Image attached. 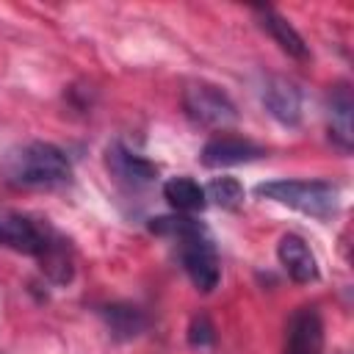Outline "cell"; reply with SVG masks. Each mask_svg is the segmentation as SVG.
<instances>
[{
  "label": "cell",
  "mask_w": 354,
  "mask_h": 354,
  "mask_svg": "<svg viewBox=\"0 0 354 354\" xmlns=\"http://www.w3.org/2000/svg\"><path fill=\"white\" fill-rule=\"evenodd\" d=\"M39 260H41V268L47 271V277H50L53 282L64 285V282L72 279V257H69L66 243H64L61 238L53 235L50 243L44 246V252L39 254Z\"/></svg>",
  "instance_id": "cell-15"
},
{
  "label": "cell",
  "mask_w": 354,
  "mask_h": 354,
  "mask_svg": "<svg viewBox=\"0 0 354 354\" xmlns=\"http://www.w3.org/2000/svg\"><path fill=\"white\" fill-rule=\"evenodd\" d=\"M213 340H216V329H213L210 318H207V315H196V318L191 321V326H188V343H191L194 348H205V346H210Z\"/></svg>",
  "instance_id": "cell-18"
},
{
  "label": "cell",
  "mask_w": 354,
  "mask_h": 354,
  "mask_svg": "<svg viewBox=\"0 0 354 354\" xmlns=\"http://www.w3.org/2000/svg\"><path fill=\"white\" fill-rule=\"evenodd\" d=\"M163 196L177 213H196L205 210V188L191 177H171L163 183Z\"/></svg>",
  "instance_id": "cell-14"
},
{
  "label": "cell",
  "mask_w": 354,
  "mask_h": 354,
  "mask_svg": "<svg viewBox=\"0 0 354 354\" xmlns=\"http://www.w3.org/2000/svg\"><path fill=\"white\" fill-rule=\"evenodd\" d=\"M100 315L116 340H133L147 329V315L136 304L113 301V304H105L100 310Z\"/></svg>",
  "instance_id": "cell-13"
},
{
  "label": "cell",
  "mask_w": 354,
  "mask_h": 354,
  "mask_svg": "<svg viewBox=\"0 0 354 354\" xmlns=\"http://www.w3.org/2000/svg\"><path fill=\"white\" fill-rule=\"evenodd\" d=\"M277 257L282 263V268L288 271V277L299 285H310L318 279V263H315V254L313 249L307 246V241L301 235H282L279 238V246H277Z\"/></svg>",
  "instance_id": "cell-9"
},
{
  "label": "cell",
  "mask_w": 354,
  "mask_h": 354,
  "mask_svg": "<svg viewBox=\"0 0 354 354\" xmlns=\"http://www.w3.org/2000/svg\"><path fill=\"white\" fill-rule=\"evenodd\" d=\"M257 196L288 205L313 218H329L337 213L340 191L326 180H271L254 188Z\"/></svg>",
  "instance_id": "cell-2"
},
{
  "label": "cell",
  "mask_w": 354,
  "mask_h": 354,
  "mask_svg": "<svg viewBox=\"0 0 354 354\" xmlns=\"http://www.w3.org/2000/svg\"><path fill=\"white\" fill-rule=\"evenodd\" d=\"M183 108L194 122L205 127H227L238 119L235 102L227 97V91L205 80H194L183 88Z\"/></svg>",
  "instance_id": "cell-3"
},
{
  "label": "cell",
  "mask_w": 354,
  "mask_h": 354,
  "mask_svg": "<svg viewBox=\"0 0 354 354\" xmlns=\"http://www.w3.org/2000/svg\"><path fill=\"white\" fill-rule=\"evenodd\" d=\"M260 100L266 105V111L288 127H296L301 122V91L285 80V77H266L263 88H260Z\"/></svg>",
  "instance_id": "cell-8"
},
{
  "label": "cell",
  "mask_w": 354,
  "mask_h": 354,
  "mask_svg": "<svg viewBox=\"0 0 354 354\" xmlns=\"http://www.w3.org/2000/svg\"><path fill=\"white\" fill-rule=\"evenodd\" d=\"M205 199L224 207V210H232L243 202V185L235 180V177H216L207 183L205 188Z\"/></svg>",
  "instance_id": "cell-17"
},
{
  "label": "cell",
  "mask_w": 354,
  "mask_h": 354,
  "mask_svg": "<svg viewBox=\"0 0 354 354\" xmlns=\"http://www.w3.org/2000/svg\"><path fill=\"white\" fill-rule=\"evenodd\" d=\"M149 232L155 235H166V238H191V235H199V232H207L202 221L185 216V213H177V216H158L149 221Z\"/></svg>",
  "instance_id": "cell-16"
},
{
  "label": "cell",
  "mask_w": 354,
  "mask_h": 354,
  "mask_svg": "<svg viewBox=\"0 0 354 354\" xmlns=\"http://www.w3.org/2000/svg\"><path fill=\"white\" fill-rule=\"evenodd\" d=\"M266 149L260 144H254L252 138L243 136H232V133H221L213 136L205 147H202V163L207 169H224V166H238V163H249L263 158Z\"/></svg>",
  "instance_id": "cell-6"
},
{
  "label": "cell",
  "mask_w": 354,
  "mask_h": 354,
  "mask_svg": "<svg viewBox=\"0 0 354 354\" xmlns=\"http://www.w3.org/2000/svg\"><path fill=\"white\" fill-rule=\"evenodd\" d=\"M50 238H53V232L41 230L33 218H28L17 210L0 207V243L3 246L39 257L44 252V246L50 243Z\"/></svg>",
  "instance_id": "cell-5"
},
{
  "label": "cell",
  "mask_w": 354,
  "mask_h": 354,
  "mask_svg": "<svg viewBox=\"0 0 354 354\" xmlns=\"http://www.w3.org/2000/svg\"><path fill=\"white\" fill-rule=\"evenodd\" d=\"M324 351V321L315 307H299L285 332V354H321Z\"/></svg>",
  "instance_id": "cell-7"
},
{
  "label": "cell",
  "mask_w": 354,
  "mask_h": 354,
  "mask_svg": "<svg viewBox=\"0 0 354 354\" xmlns=\"http://www.w3.org/2000/svg\"><path fill=\"white\" fill-rule=\"evenodd\" d=\"M180 260H183V268H185V274L196 290L210 293L218 285L221 266H218V254H216V246H213L207 232L183 238L180 241Z\"/></svg>",
  "instance_id": "cell-4"
},
{
  "label": "cell",
  "mask_w": 354,
  "mask_h": 354,
  "mask_svg": "<svg viewBox=\"0 0 354 354\" xmlns=\"http://www.w3.org/2000/svg\"><path fill=\"white\" fill-rule=\"evenodd\" d=\"M351 113H354V102H351V88L346 83L335 86L329 94V136L332 141L348 152L354 144V124H351Z\"/></svg>",
  "instance_id": "cell-12"
},
{
  "label": "cell",
  "mask_w": 354,
  "mask_h": 354,
  "mask_svg": "<svg viewBox=\"0 0 354 354\" xmlns=\"http://www.w3.org/2000/svg\"><path fill=\"white\" fill-rule=\"evenodd\" d=\"M72 174L69 158L47 141H28L11 147L0 158V177L14 188H53Z\"/></svg>",
  "instance_id": "cell-1"
},
{
  "label": "cell",
  "mask_w": 354,
  "mask_h": 354,
  "mask_svg": "<svg viewBox=\"0 0 354 354\" xmlns=\"http://www.w3.org/2000/svg\"><path fill=\"white\" fill-rule=\"evenodd\" d=\"M108 169H111V174L119 180V183H124V185H133V188H138V185H147V183H152L155 177H158V166L155 163H149V160H144V158H138V155H133L130 149H124L122 144H111L108 147Z\"/></svg>",
  "instance_id": "cell-10"
},
{
  "label": "cell",
  "mask_w": 354,
  "mask_h": 354,
  "mask_svg": "<svg viewBox=\"0 0 354 354\" xmlns=\"http://www.w3.org/2000/svg\"><path fill=\"white\" fill-rule=\"evenodd\" d=\"M254 17H257V25L279 44V50H285L288 55H293V58H299V61H304V58L310 55V50H307V44H304V39L299 36V30H296L279 11H274V8H268V6H260V8H254Z\"/></svg>",
  "instance_id": "cell-11"
}]
</instances>
